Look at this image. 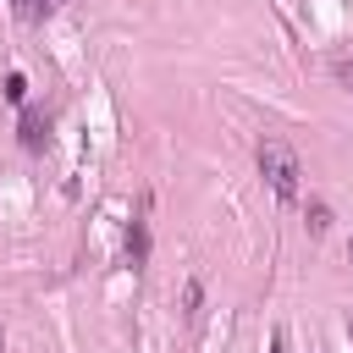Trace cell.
<instances>
[{"instance_id":"cell-5","label":"cell","mask_w":353,"mask_h":353,"mask_svg":"<svg viewBox=\"0 0 353 353\" xmlns=\"http://www.w3.org/2000/svg\"><path fill=\"white\" fill-rule=\"evenodd\" d=\"M6 99H17V105L28 99V77H22V72H11V77H6Z\"/></svg>"},{"instance_id":"cell-1","label":"cell","mask_w":353,"mask_h":353,"mask_svg":"<svg viewBox=\"0 0 353 353\" xmlns=\"http://www.w3.org/2000/svg\"><path fill=\"white\" fill-rule=\"evenodd\" d=\"M259 176L270 182L276 199H298V176H303V165H298V154H292L287 143H259Z\"/></svg>"},{"instance_id":"cell-3","label":"cell","mask_w":353,"mask_h":353,"mask_svg":"<svg viewBox=\"0 0 353 353\" xmlns=\"http://www.w3.org/2000/svg\"><path fill=\"white\" fill-rule=\"evenodd\" d=\"M127 259H132V265L149 259V226H143V221H132V232H127Z\"/></svg>"},{"instance_id":"cell-8","label":"cell","mask_w":353,"mask_h":353,"mask_svg":"<svg viewBox=\"0 0 353 353\" xmlns=\"http://www.w3.org/2000/svg\"><path fill=\"white\" fill-rule=\"evenodd\" d=\"M336 77H342V83H353V61H336Z\"/></svg>"},{"instance_id":"cell-9","label":"cell","mask_w":353,"mask_h":353,"mask_svg":"<svg viewBox=\"0 0 353 353\" xmlns=\"http://www.w3.org/2000/svg\"><path fill=\"white\" fill-rule=\"evenodd\" d=\"M347 259H353V243H347Z\"/></svg>"},{"instance_id":"cell-4","label":"cell","mask_w":353,"mask_h":353,"mask_svg":"<svg viewBox=\"0 0 353 353\" xmlns=\"http://www.w3.org/2000/svg\"><path fill=\"white\" fill-rule=\"evenodd\" d=\"M55 6H61V0H17V17H22V22H44Z\"/></svg>"},{"instance_id":"cell-7","label":"cell","mask_w":353,"mask_h":353,"mask_svg":"<svg viewBox=\"0 0 353 353\" xmlns=\"http://www.w3.org/2000/svg\"><path fill=\"white\" fill-rule=\"evenodd\" d=\"M270 353H287V331H276V336H270Z\"/></svg>"},{"instance_id":"cell-2","label":"cell","mask_w":353,"mask_h":353,"mask_svg":"<svg viewBox=\"0 0 353 353\" xmlns=\"http://www.w3.org/2000/svg\"><path fill=\"white\" fill-rule=\"evenodd\" d=\"M44 143H50V116L44 110H22V149L39 154Z\"/></svg>"},{"instance_id":"cell-6","label":"cell","mask_w":353,"mask_h":353,"mask_svg":"<svg viewBox=\"0 0 353 353\" xmlns=\"http://www.w3.org/2000/svg\"><path fill=\"white\" fill-rule=\"evenodd\" d=\"M309 226L325 232V226H331V210H325V204H309Z\"/></svg>"}]
</instances>
